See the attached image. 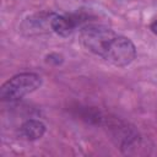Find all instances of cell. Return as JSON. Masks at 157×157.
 <instances>
[{"label":"cell","mask_w":157,"mask_h":157,"mask_svg":"<svg viewBox=\"0 0 157 157\" xmlns=\"http://www.w3.org/2000/svg\"><path fill=\"white\" fill-rule=\"evenodd\" d=\"M42 85V78L34 72H22L7 80L0 88L2 101L13 102L32 93Z\"/></svg>","instance_id":"6da1fadb"},{"label":"cell","mask_w":157,"mask_h":157,"mask_svg":"<svg viewBox=\"0 0 157 157\" xmlns=\"http://www.w3.org/2000/svg\"><path fill=\"white\" fill-rule=\"evenodd\" d=\"M135 55L136 49L134 43L126 37L115 34L102 58L115 66H126L135 59Z\"/></svg>","instance_id":"7a4b0ae2"},{"label":"cell","mask_w":157,"mask_h":157,"mask_svg":"<svg viewBox=\"0 0 157 157\" xmlns=\"http://www.w3.org/2000/svg\"><path fill=\"white\" fill-rule=\"evenodd\" d=\"M115 36V33L102 26H90L86 27L81 33V40L85 48L90 52L94 53L96 55L103 56L109 42Z\"/></svg>","instance_id":"3957f363"},{"label":"cell","mask_w":157,"mask_h":157,"mask_svg":"<svg viewBox=\"0 0 157 157\" xmlns=\"http://www.w3.org/2000/svg\"><path fill=\"white\" fill-rule=\"evenodd\" d=\"M45 132V125L36 119H29L25 121L20 128V136L28 141H34L40 139Z\"/></svg>","instance_id":"277c9868"},{"label":"cell","mask_w":157,"mask_h":157,"mask_svg":"<svg viewBox=\"0 0 157 157\" xmlns=\"http://www.w3.org/2000/svg\"><path fill=\"white\" fill-rule=\"evenodd\" d=\"M75 22L71 17L61 16V15H54L52 20V31H54L56 34L61 37H67L74 31Z\"/></svg>","instance_id":"5b68a950"},{"label":"cell","mask_w":157,"mask_h":157,"mask_svg":"<svg viewBox=\"0 0 157 157\" xmlns=\"http://www.w3.org/2000/svg\"><path fill=\"white\" fill-rule=\"evenodd\" d=\"M150 28H151V31H152V32H153V33L157 36V21H155V22H153V23L150 26Z\"/></svg>","instance_id":"8992f818"}]
</instances>
